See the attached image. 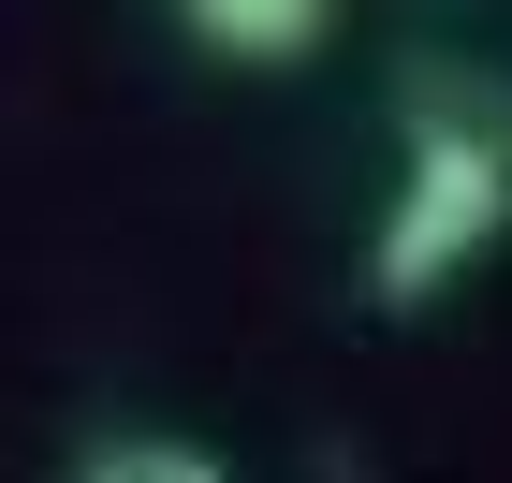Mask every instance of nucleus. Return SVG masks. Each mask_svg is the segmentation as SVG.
<instances>
[{"label":"nucleus","mask_w":512,"mask_h":483,"mask_svg":"<svg viewBox=\"0 0 512 483\" xmlns=\"http://www.w3.org/2000/svg\"><path fill=\"white\" fill-rule=\"evenodd\" d=\"M395 118H410V147H395V205L366 235V308L410 322L512 235V88L439 59V74L395 88Z\"/></svg>","instance_id":"nucleus-1"},{"label":"nucleus","mask_w":512,"mask_h":483,"mask_svg":"<svg viewBox=\"0 0 512 483\" xmlns=\"http://www.w3.org/2000/svg\"><path fill=\"white\" fill-rule=\"evenodd\" d=\"M176 30L205 59H235V74H293L322 30H337V0H176Z\"/></svg>","instance_id":"nucleus-2"},{"label":"nucleus","mask_w":512,"mask_h":483,"mask_svg":"<svg viewBox=\"0 0 512 483\" xmlns=\"http://www.w3.org/2000/svg\"><path fill=\"white\" fill-rule=\"evenodd\" d=\"M74 483H235L205 440H176V425H118V440H88Z\"/></svg>","instance_id":"nucleus-3"}]
</instances>
